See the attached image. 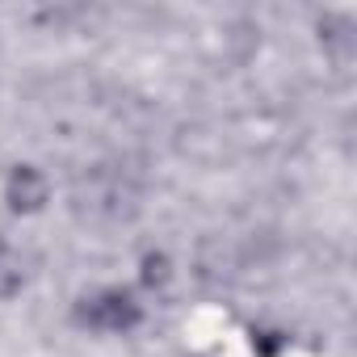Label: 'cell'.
<instances>
[{
    "instance_id": "6da1fadb",
    "label": "cell",
    "mask_w": 357,
    "mask_h": 357,
    "mask_svg": "<svg viewBox=\"0 0 357 357\" xmlns=\"http://www.w3.org/2000/svg\"><path fill=\"white\" fill-rule=\"evenodd\" d=\"M80 319L93 324V328H105V332H126V328L139 324V303L122 290H105L97 298H84Z\"/></svg>"
},
{
    "instance_id": "7a4b0ae2",
    "label": "cell",
    "mask_w": 357,
    "mask_h": 357,
    "mask_svg": "<svg viewBox=\"0 0 357 357\" xmlns=\"http://www.w3.org/2000/svg\"><path fill=\"white\" fill-rule=\"evenodd\" d=\"M43 202H47V176L38 168H30V164L13 168V176H9V206L13 211H38Z\"/></svg>"
},
{
    "instance_id": "3957f363",
    "label": "cell",
    "mask_w": 357,
    "mask_h": 357,
    "mask_svg": "<svg viewBox=\"0 0 357 357\" xmlns=\"http://www.w3.org/2000/svg\"><path fill=\"white\" fill-rule=\"evenodd\" d=\"M17 290H22V257L9 244H0V298H13Z\"/></svg>"
},
{
    "instance_id": "277c9868",
    "label": "cell",
    "mask_w": 357,
    "mask_h": 357,
    "mask_svg": "<svg viewBox=\"0 0 357 357\" xmlns=\"http://www.w3.org/2000/svg\"><path fill=\"white\" fill-rule=\"evenodd\" d=\"M143 278H147L151 286L164 282V257H147V273H143Z\"/></svg>"
}]
</instances>
